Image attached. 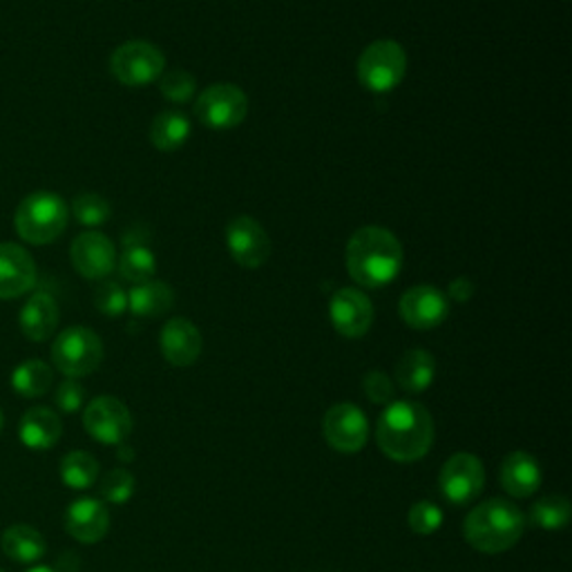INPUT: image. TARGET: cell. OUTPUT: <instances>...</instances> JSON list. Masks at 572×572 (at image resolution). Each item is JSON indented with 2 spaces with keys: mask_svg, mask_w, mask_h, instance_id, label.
<instances>
[{
  "mask_svg": "<svg viewBox=\"0 0 572 572\" xmlns=\"http://www.w3.org/2000/svg\"><path fill=\"white\" fill-rule=\"evenodd\" d=\"M376 443L396 464L421 461L434 445V419L416 400H393L378 419Z\"/></svg>",
  "mask_w": 572,
  "mask_h": 572,
  "instance_id": "cell-1",
  "label": "cell"
},
{
  "mask_svg": "<svg viewBox=\"0 0 572 572\" xmlns=\"http://www.w3.org/2000/svg\"><path fill=\"white\" fill-rule=\"evenodd\" d=\"M347 271L363 289H382L403 268V247L382 226H363L347 242Z\"/></svg>",
  "mask_w": 572,
  "mask_h": 572,
  "instance_id": "cell-2",
  "label": "cell"
},
{
  "mask_svg": "<svg viewBox=\"0 0 572 572\" xmlns=\"http://www.w3.org/2000/svg\"><path fill=\"white\" fill-rule=\"evenodd\" d=\"M526 530V514L507 499L479 503L464 524L466 541L483 554H501L519 544Z\"/></svg>",
  "mask_w": 572,
  "mask_h": 572,
  "instance_id": "cell-3",
  "label": "cell"
},
{
  "mask_svg": "<svg viewBox=\"0 0 572 572\" xmlns=\"http://www.w3.org/2000/svg\"><path fill=\"white\" fill-rule=\"evenodd\" d=\"M68 219L70 206L61 195L49 191H36L19 204L14 224L21 240L41 247L61 238L68 228Z\"/></svg>",
  "mask_w": 572,
  "mask_h": 572,
  "instance_id": "cell-4",
  "label": "cell"
},
{
  "mask_svg": "<svg viewBox=\"0 0 572 572\" xmlns=\"http://www.w3.org/2000/svg\"><path fill=\"white\" fill-rule=\"evenodd\" d=\"M358 81L374 94H387L403 83L408 75V54L398 41L380 38L369 43L356 64Z\"/></svg>",
  "mask_w": 572,
  "mask_h": 572,
  "instance_id": "cell-5",
  "label": "cell"
},
{
  "mask_svg": "<svg viewBox=\"0 0 572 572\" xmlns=\"http://www.w3.org/2000/svg\"><path fill=\"white\" fill-rule=\"evenodd\" d=\"M52 363L68 378L94 374L103 363V342L88 327H70L56 335L52 345Z\"/></svg>",
  "mask_w": 572,
  "mask_h": 572,
  "instance_id": "cell-6",
  "label": "cell"
},
{
  "mask_svg": "<svg viewBox=\"0 0 572 572\" xmlns=\"http://www.w3.org/2000/svg\"><path fill=\"white\" fill-rule=\"evenodd\" d=\"M193 112L204 128L226 133L244 124L249 114V96L233 83H215L197 94Z\"/></svg>",
  "mask_w": 572,
  "mask_h": 572,
  "instance_id": "cell-7",
  "label": "cell"
},
{
  "mask_svg": "<svg viewBox=\"0 0 572 572\" xmlns=\"http://www.w3.org/2000/svg\"><path fill=\"white\" fill-rule=\"evenodd\" d=\"M165 56L150 41H126L110 56V70L122 85L144 88L163 75Z\"/></svg>",
  "mask_w": 572,
  "mask_h": 572,
  "instance_id": "cell-8",
  "label": "cell"
},
{
  "mask_svg": "<svg viewBox=\"0 0 572 572\" xmlns=\"http://www.w3.org/2000/svg\"><path fill=\"white\" fill-rule=\"evenodd\" d=\"M485 488V468L479 456L459 451L449 456L438 474V490L451 505H468L479 499Z\"/></svg>",
  "mask_w": 572,
  "mask_h": 572,
  "instance_id": "cell-9",
  "label": "cell"
},
{
  "mask_svg": "<svg viewBox=\"0 0 572 572\" xmlns=\"http://www.w3.org/2000/svg\"><path fill=\"white\" fill-rule=\"evenodd\" d=\"M83 427L103 445H122L133 434V416L119 398L99 396L83 412Z\"/></svg>",
  "mask_w": 572,
  "mask_h": 572,
  "instance_id": "cell-10",
  "label": "cell"
},
{
  "mask_svg": "<svg viewBox=\"0 0 572 572\" xmlns=\"http://www.w3.org/2000/svg\"><path fill=\"white\" fill-rule=\"evenodd\" d=\"M322 434L331 449L340 454H356L367 445L369 421L358 405L338 403L324 414Z\"/></svg>",
  "mask_w": 572,
  "mask_h": 572,
  "instance_id": "cell-11",
  "label": "cell"
},
{
  "mask_svg": "<svg viewBox=\"0 0 572 572\" xmlns=\"http://www.w3.org/2000/svg\"><path fill=\"white\" fill-rule=\"evenodd\" d=\"M226 247L231 258L244 268H260L271 258V238L264 226L249 217L240 215L226 224Z\"/></svg>",
  "mask_w": 572,
  "mask_h": 572,
  "instance_id": "cell-12",
  "label": "cell"
},
{
  "mask_svg": "<svg viewBox=\"0 0 572 572\" xmlns=\"http://www.w3.org/2000/svg\"><path fill=\"white\" fill-rule=\"evenodd\" d=\"M398 311L408 327L416 331H430L447 320L449 300L441 289H436V286L419 284L403 294Z\"/></svg>",
  "mask_w": 572,
  "mask_h": 572,
  "instance_id": "cell-13",
  "label": "cell"
},
{
  "mask_svg": "<svg viewBox=\"0 0 572 572\" xmlns=\"http://www.w3.org/2000/svg\"><path fill=\"white\" fill-rule=\"evenodd\" d=\"M329 316L333 329L342 338H363L374 324V305L361 289H340L329 302Z\"/></svg>",
  "mask_w": 572,
  "mask_h": 572,
  "instance_id": "cell-14",
  "label": "cell"
},
{
  "mask_svg": "<svg viewBox=\"0 0 572 572\" xmlns=\"http://www.w3.org/2000/svg\"><path fill=\"white\" fill-rule=\"evenodd\" d=\"M70 258L75 268L85 279H105L114 268H117V249H114L107 236L99 231L81 233L72 242Z\"/></svg>",
  "mask_w": 572,
  "mask_h": 572,
  "instance_id": "cell-15",
  "label": "cell"
},
{
  "mask_svg": "<svg viewBox=\"0 0 572 572\" xmlns=\"http://www.w3.org/2000/svg\"><path fill=\"white\" fill-rule=\"evenodd\" d=\"M204 340L199 329L186 318L168 320L159 333V350L173 367H191L202 356Z\"/></svg>",
  "mask_w": 572,
  "mask_h": 572,
  "instance_id": "cell-16",
  "label": "cell"
},
{
  "mask_svg": "<svg viewBox=\"0 0 572 572\" xmlns=\"http://www.w3.org/2000/svg\"><path fill=\"white\" fill-rule=\"evenodd\" d=\"M36 264L32 255L12 242H0V300H14L34 289Z\"/></svg>",
  "mask_w": 572,
  "mask_h": 572,
  "instance_id": "cell-17",
  "label": "cell"
},
{
  "mask_svg": "<svg viewBox=\"0 0 572 572\" xmlns=\"http://www.w3.org/2000/svg\"><path fill=\"white\" fill-rule=\"evenodd\" d=\"M66 530L81 544H99L110 530V512L105 503L92 496L77 499L66 512Z\"/></svg>",
  "mask_w": 572,
  "mask_h": 572,
  "instance_id": "cell-18",
  "label": "cell"
},
{
  "mask_svg": "<svg viewBox=\"0 0 572 572\" xmlns=\"http://www.w3.org/2000/svg\"><path fill=\"white\" fill-rule=\"evenodd\" d=\"M499 481L512 499H528L541 488L539 461L528 451H512L501 464Z\"/></svg>",
  "mask_w": 572,
  "mask_h": 572,
  "instance_id": "cell-19",
  "label": "cell"
},
{
  "mask_svg": "<svg viewBox=\"0 0 572 572\" xmlns=\"http://www.w3.org/2000/svg\"><path fill=\"white\" fill-rule=\"evenodd\" d=\"M61 434H64L61 416L52 412L49 408H32L21 419V427H19L21 443L34 451L52 449L61 441Z\"/></svg>",
  "mask_w": 572,
  "mask_h": 572,
  "instance_id": "cell-20",
  "label": "cell"
},
{
  "mask_svg": "<svg viewBox=\"0 0 572 572\" xmlns=\"http://www.w3.org/2000/svg\"><path fill=\"white\" fill-rule=\"evenodd\" d=\"M19 324L25 338H30L32 342H43L52 338L56 327H59V305H56L49 294L38 291L30 296V300L23 305Z\"/></svg>",
  "mask_w": 572,
  "mask_h": 572,
  "instance_id": "cell-21",
  "label": "cell"
},
{
  "mask_svg": "<svg viewBox=\"0 0 572 572\" xmlns=\"http://www.w3.org/2000/svg\"><path fill=\"white\" fill-rule=\"evenodd\" d=\"M436 378V361L425 350H410L393 367V380L408 393H423Z\"/></svg>",
  "mask_w": 572,
  "mask_h": 572,
  "instance_id": "cell-22",
  "label": "cell"
},
{
  "mask_svg": "<svg viewBox=\"0 0 572 572\" xmlns=\"http://www.w3.org/2000/svg\"><path fill=\"white\" fill-rule=\"evenodd\" d=\"M175 305V291L161 279L135 284L128 291V309L137 318H159Z\"/></svg>",
  "mask_w": 572,
  "mask_h": 572,
  "instance_id": "cell-23",
  "label": "cell"
},
{
  "mask_svg": "<svg viewBox=\"0 0 572 572\" xmlns=\"http://www.w3.org/2000/svg\"><path fill=\"white\" fill-rule=\"evenodd\" d=\"M191 133H193V126L186 114L178 112V110H168L155 117V122L150 126V141L161 152H175L186 146V141L191 139Z\"/></svg>",
  "mask_w": 572,
  "mask_h": 572,
  "instance_id": "cell-24",
  "label": "cell"
},
{
  "mask_svg": "<svg viewBox=\"0 0 572 572\" xmlns=\"http://www.w3.org/2000/svg\"><path fill=\"white\" fill-rule=\"evenodd\" d=\"M3 552L14 559L16 563H34L47 552V544L43 535L32 526H12L3 533L0 539Z\"/></svg>",
  "mask_w": 572,
  "mask_h": 572,
  "instance_id": "cell-25",
  "label": "cell"
},
{
  "mask_svg": "<svg viewBox=\"0 0 572 572\" xmlns=\"http://www.w3.org/2000/svg\"><path fill=\"white\" fill-rule=\"evenodd\" d=\"M572 507L570 501L561 494L544 496L530 505L526 524L541 528V530H561L570 524Z\"/></svg>",
  "mask_w": 572,
  "mask_h": 572,
  "instance_id": "cell-26",
  "label": "cell"
},
{
  "mask_svg": "<svg viewBox=\"0 0 572 572\" xmlns=\"http://www.w3.org/2000/svg\"><path fill=\"white\" fill-rule=\"evenodd\" d=\"M54 380L52 367L43 361H25L12 371V387L23 398H41Z\"/></svg>",
  "mask_w": 572,
  "mask_h": 572,
  "instance_id": "cell-27",
  "label": "cell"
},
{
  "mask_svg": "<svg viewBox=\"0 0 572 572\" xmlns=\"http://www.w3.org/2000/svg\"><path fill=\"white\" fill-rule=\"evenodd\" d=\"M61 479L72 490H88L99 479V461L90 451L75 449L64 456L61 461Z\"/></svg>",
  "mask_w": 572,
  "mask_h": 572,
  "instance_id": "cell-28",
  "label": "cell"
},
{
  "mask_svg": "<svg viewBox=\"0 0 572 572\" xmlns=\"http://www.w3.org/2000/svg\"><path fill=\"white\" fill-rule=\"evenodd\" d=\"M117 268L126 282L144 284L155 277L157 260L148 247H126L122 258L117 260Z\"/></svg>",
  "mask_w": 572,
  "mask_h": 572,
  "instance_id": "cell-29",
  "label": "cell"
},
{
  "mask_svg": "<svg viewBox=\"0 0 572 572\" xmlns=\"http://www.w3.org/2000/svg\"><path fill=\"white\" fill-rule=\"evenodd\" d=\"M72 215L85 228H99L112 217L110 202L96 193H81L72 202Z\"/></svg>",
  "mask_w": 572,
  "mask_h": 572,
  "instance_id": "cell-30",
  "label": "cell"
},
{
  "mask_svg": "<svg viewBox=\"0 0 572 572\" xmlns=\"http://www.w3.org/2000/svg\"><path fill=\"white\" fill-rule=\"evenodd\" d=\"M99 490H101L103 501L114 503V505H124L133 499V494L137 490V481L126 468H114L112 472H107L103 477Z\"/></svg>",
  "mask_w": 572,
  "mask_h": 572,
  "instance_id": "cell-31",
  "label": "cell"
},
{
  "mask_svg": "<svg viewBox=\"0 0 572 572\" xmlns=\"http://www.w3.org/2000/svg\"><path fill=\"white\" fill-rule=\"evenodd\" d=\"M159 90L170 103H188L195 99L197 79L186 70H170L159 77Z\"/></svg>",
  "mask_w": 572,
  "mask_h": 572,
  "instance_id": "cell-32",
  "label": "cell"
},
{
  "mask_svg": "<svg viewBox=\"0 0 572 572\" xmlns=\"http://www.w3.org/2000/svg\"><path fill=\"white\" fill-rule=\"evenodd\" d=\"M94 305L103 316L119 318L128 311V291L119 282L101 279L96 296H94Z\"/></svg>",
  "mask_w": 572,
  "mask_h": 572,
  "instance_id": "cell-33",
  "label": "cell"
},
{
  "mask_svg": "<svg viewBox=\"0 0 572 572\" xmlns=\"http://www.w3.org/2000/svg\"><path fill=\"white\" fill-rule=\"evenodd\" d=\"M408 524H410L412 533H416L421 537H430V535L438 533V528L443 526V510L432 501H425V499L416 501L410 507Z\"/></svg>",
  "mask_w": 572,
  "mask_h": 572,
  "instance_id": "cell-34",
  "label": "cell"
},
{
  "mask_svg": "<svg viewBox=\"0 0 572 572\" xmlns=\"http://www.w3.org/2000/svg\"><path fill=\"white\" fill-rule=\"evenodd\" d=\"M363 389H365V396L371 400L374 405H389V403H393V380L385 371L371 369L363 378Z\"/></svg>",
  "mask_w": 572,
  "mask_h": 572,
  "instance_id": "cell-35",
  "label": "cell"
},
{
  "mask_svg": "<svg viewBox=\"0 0 572 572\" xmlns=\"http://www.w3.org/2000/svg\"><path fill=\"white\" fill-rule=\"evenodd\" d=\"M54 403L64 414H77L85 403V389L75 378H68L56 389Z\"/></svg>",
  "mask_w": 572,
  "mask_h": 572,
  "instance_id": "cell-36",
  "label": "cell"
},
{
  "mask_svg": "<svg viewBox=\"0 0 572 572\" xmlns=\"http://www.w3.org/2000/svg\"><path fill=\"white\" fill-rule=\"evenodd\" d=\"M474 296V282L470 277H454L447 286V300L468 302Z\"/></svg>",
  "mask_w": 572,
  "mask_h": 572,
  "instance_id": "cell-37",
  "label": "cell"
},
{
  "mask_svg": "<svg viewBox=\"0 0 572 572\" xmlns=\"http://www.w3.org/2000/svg\"><path fill=\"white\" fill-rule=\"evenodd\" d=\"M27 572H56V570H52V568H47V565H38V568H32V570H27Z\"/></svg>",
  "mask_w": 572,
  "mask_h": 572,
  "instance_id": "cell-38",
  "label": "cell"
},
{
  "mask_svg": "<svg viewBox=\"0 0 572 572\" xmlns=\"http://www.w3.org/2000/svg\"><path fill=\"white\" fill-rule=\"evenodd\" d=\"M3 427H5V416H3V412H0V432H3Z\"/></svg>",
  "mask_w": 572,
  "mask_h": 572,
  "instance_id": "cell-39",
  "label": "cell"
},
{
  "mask_svg": "<svg viewBox=\"0 0 572 572\" xmlns=\"http://www.w3.org/2000/svg\"><path fill=\"white\" fill-rule=\"evenodd\" d=\"M0 572H3V570H0Z\"/></svg>",
  "mask_w": 572,
  "mask_h": 572,
  "instance_id": "cell-40",
  "label": "cell"
}]
</instances>
